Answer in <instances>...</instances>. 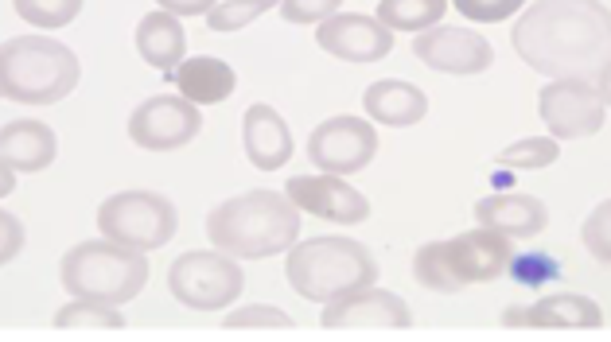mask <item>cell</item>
I'll use <instances>...</instances> for the list:
<instances>
[{
  "mask_svg": "<svg viewBox=\"0 0 611 342\" xmlns=\"http://www.w3.org/2000/svg\"><path fill=\"white\" fill-rule=\"evenodd\" d=\"M137 55L152 70H164V74H172L180 67L187 59V35H183L180 16H172L164 8L148 12L137 24Z\"/></svg>",
  "mask_w": 611,
  "mask_h": 342,
  "instance_id": "obj_22",
  "label": "cell"
},
{
  "mask_svg": "<svg viewBox=\"0 0 611 342\" xmlns=\"http://www.w3.org/2000/svg\"><path fill=\"white\" fill-rule=\"evenodd\" d=\"M285 195L296 203V210L316 214L339 226H359L370 218V199L359 187H351L343 175H292L285 183Z\"/></svg>",
  "mask_w": 611,
  "mask_h": 342,
  "instance_id": "obj_13",
  "label": "cell"
},
{
  "mask_svg": "<svg viewBox=\"0 0 611 342\" xmlns=\"http://www.w3.org/2000/svg\"><path fill=\"white\" fill-rule=\"evenodd\" d=\"M24 241H28V234H24V222L0 206V265H8V261H12V257L24 249Z\"/></svg>",
  "mask_w": 611,
  "mask_h": 342,
  "instance_id": "obj_32",
  "label": "cell"
},
{
  "mask_svg": "<svg viewBox=\"0 0 611 342\" xmlns=\"http://www.w3.org/2000/svg\"><path fill=\"white\" fill-rule=\"evenodd\" d=\"M538 113L545 129L557 140H584L604 129L608 105L592 82L580 78H553L538 94Z\"/></svg>",
  "mask_w": 611,
  "mask_h": 342,
  "instance_id": "obj_9",
  "label": "cell"
},
{
  "mask_svg": "<svg viewBox=\"0 0 611 342\" xmlns=\"http://www.w3.org/2000/svg\"><path fill=\"white\" fill-rule=\"evenodd\" d=\"M168 288H172V296L180 300L183 308L222 311L242 296L246 276H242L238 261L230 253H222V249H195V253H183V257L172 261Z\"/></svg>",
  "mask_w": 611,
  "mask_h": 342,
  "instance_id": "obj_8",
  "label": "cell"
},
{
  "mask_svg": "<svg viewBox=\"0 0 611 342\" xmlns=\"http://www.w3.org/2000/svg\"><path fill=\"white\" fill-rule=\"evenodd\" d=\"M148 280V261L141 249H125L113 241H78L59 261V284L74 300H94V304H129L137 300Z\"/></svg>",
  "mask_w": 611,
  "mask_h": 342,
  "instance_id": "obj_6",
  "label": "cell"
},
{
  "mask_svg": "<svg viewBox=\"0 0 611 342\" xmlns=\"http://www.w3.org/2000/svg\"><path fill=\"white\" fill-rule=\"evenodd\" d=\"M596 82H600L596 90H600V98H604V105H611V63H608V67H604V74H600Z\"/></svg>",
  "mask_w": 611,
  "mask_h": 342,
  "instance_id": "obj_35",
  "label": "cell"
},
{
  "mask_svg": "<svg viewBox=\"0 0 611 342\" xmlns=\"http://www.w3.org/2000/svg\"><path fill=\"white\" fill-rule=\"evenodd\" d=\"M12 191H16V171L0 160V199H8Z\"/></svg>",
  "mask_w": 611,
  "mask_h": 342,
  "instance_id": "obj_34",
  "label": "cell"
},
{
  "mask_svg": "<svg viewBox=\"0 0 611 342\" xmlns=\"http://www.w3.org/2000/svg\"><path fill=\"white\" fill-rule=\"evenodd\" d=\"M59 156V137L51 125L43 121H32V117H16L0 129V160L12 171H36L51 168Z\"/></svg>",
  "mask_w": 611,
  "mask_h": 342,
  "instance_id": "obj_18",
  "label": "cell"
},
{
  "mask_svg": "<svg viewBox=\"0 0 611 342\" xmlns=\"http://www.w3.org/2000/svg\"><path fill=\"white\" fill-rule=\"evenodd\" d=\"M362 109H366V117L378 121V125L409 129V125H421V117L429 113V98H425V90H417L413 82L382 78V82H370V86H366Z\"/></svg>",
  "mask_w": 611,
  "mask_h": 342,
  "instance_id": "obj_20",
  "label": "cell"
},
{
  "mask_svg": "<svg viewBox=\"0 0 611 342\" xmlns=\"http://www.w3.org/2000/svg\"><path fill=\"white\" fill-rule=\"evenodd\" d=\"M413 55L440 74H483L495 63V47L468 28H429L413 35Z\"/></svg>",
  "mask_w": 611,
  "mask_h": 342,
  "instance_id": "obj_15",
  "label": "cell"
},
{
  "mask_svg": "<svg viewBox=\"0 0 611 342\" xmlns=\"http://www.w3.org/2000/svg\"><path fill=\"white\" fill-rule=\"evenodd\" d=\"M226 331H242V327H273V331H288L292 327V315H285L281 308H269V304H250L242 311H230L222 319Z\"/></svg>",
  "mask_w": 611,
  "mask_h": 342,
  "instance_id": "obj_29",
  "label": "cell"
},
{
  "mask_svg": "<svg viewBox=\"0 0 611 342\" xmlns=\"http://www.w3.org/2000/svg\"><path fill=\"white\" fill-rule=\"evenodd\" d=\"M207 238L230 257L265 261L296 245L300 210L281 191H246V195L218 203L207 214Z\"/></svg>",
  "mask_w": 611,
  "mask_h": 342,
  "instance_id": "obj_2",
  "label": "cell"
},
{
  "mask_svg": "<svg viewBox=\"0 0 611 342\" xmlns=\"http://www.w3.org/2000/svg\"><path fill=\"white\" fill-rule=\"evenodd\" d=\"M316 43L324 47L327 55L343 59V63H378L394 51V32L378 20V16H362V12H335L327 16L316 32Z\"/></svg>",
  "mask_w": 611,
  "mask_h": 342,
  "instance_id": "obj_14",
  "label": "cell"
},
{
  "mask_svg": "<svg viewBox=\"0 0 611 342\" xmlns=\"http://www.w3.org/2000/svg\"><path fill=\"white\" fill-rule=\"evenodd\" d=\"M320 327L324 331H362V327H374V331H405L413 327V311L409 304L386 292V288H355L339 300H331L327 311L320 315Z\"/></svg>",
  "mask_w": 611,
  "mask_h": 342,
  "instance_id": "obj_12",
  "label": "cell"
},
{
  "mask_svg": "<svg viewBox=\"0 0 611 342\" xmlns=\"http://www.w3.org/2000/svg\"><path fill=\"white\" fill-rule=\"evenodd\" d=\"M580 241H584V249H588L600 265H611V199L608 203H600L588 218H584Z\"/></svg>",
  "mask_w": 611,
  "mask_h": 342,
  "instance_id": "obj_28",
  "label": "cell"
},
{
  "mask_svg": "<svg viewBox=\"0 0 611 342\" xmlns=\"http://www.w3.org/2000/svg\"><path fill=\"white\" fill-rule=\"evenodd\" d=\"M172 82L191 105H218L234 94L238 74L230 63H222L215 55H191L172 70Z\"/></svg>",
  "mask_w": 611,
  "mask_h": 342,
  "instance_id": "obj_21",
  "label": "cell"
},
{
  "mask_svg": "<svg viewBox=\"0 0 611 342\" xmlns=\"http://www.w3.org/2000/svg\"><path fill=\"white\" fill-rule=\"evenodd\" d=\"M285 276L292 292L312 304H331L378 280L374 253L355 238H312L288 249Z\"/></svg>",
  "mask_w": 611,
  "mask_h": 342,
  "instance_id": "obj_4",
  "label": "cell"
},
{
  "mask_svg": "<svg viewBox=\"0 0 611 342\" xmlns=\"http://www.w3.org/2000/svg\"><path fill=\"white\" fill-rule=\"evenodd\" d=\"M557 156H561L557 137H526V140H514L510 148H503L499 152V164L514 171H534V168L557 164Z\"/></svg>",
  "mask_w": 611,
  "mask_h": 342,
  "instance_id": "obj_27",
  "label": "cell"
},
{
  "mask_svg": "<svg viewBox=\"0 0 611 342\" xmlns=\"http://www.w3.org/2000/svg\"><path fill=\"white\" fill-rule=\"evenodd\" d=\"M242 148L257 171H277L292 160V133L273 105H250L242 117Z\"/></svg>",
  "mask_w": 611,
  "mask_h": 342,
  "instance_id": "obj_17",
  "label": "cell"
},
{
  "mask_svg": "<svg viewBox=\"0 0 611 342\" xmlns=\"http://www.w3.org/2000/svg\"><path fill=\"white\" fill-rule=\"evenodd\" d=\"M343 0H281V16L288 24H324L327 16L339 12Z\"/></svg>",
  "mask_w": 611,
  "mask_h": 342,
  "instance_id": "obj_31",
  "label": "cell"
},
{
  "mask_svg": "<svg viewBox=\"0 0 611 342\" xmlns=\"http://www.w3.org/2000/svg\"><path fill=\"white\" fill-rule=\"evenodd\" d=\"M510 43L538 74L592 82L611 63V12L600 0H538L514 24Z\"/></svg>",
  "mask_w": 611,
  "mask_h": 342,
  "instance_id": "obj_1",
  "label": "cell"
},
{
  "mask_svg": "<svg viewBox=\"0 0 611 342\" xmlns=\"http://www.w3.org/2000/svg\"><path fill=\"white\" fill-rule=\"evenodd\" d=\"M475 222L506 238H538L549 226V210L534 195H487L475 203Z\"/></svg>",
  "mask_w": 611,
  "mask_h": 342,
  "instance_id": "obj_19",
  "label": "cell"
},
{
  "mask_svg": "<svg viewBox=\"0 0 611 342\" xmlns=\"http://www.w3.org/2000/svg\"><path fill=\"white\" fill-rule=\"evenodd\" d=\"M82 63L51 35H16L0 43V98L20 105H55L74 94Z\"/></svg>",
  "mask_w": 611,
  "mask_h": 342,
  "instance_id": "obj_3",
  "label": "cell"
},
{
  "mask_svg": "<svg viewBox=\"0 0 611 342\" xmlns=\"http://www.w3.org/2000/svg\"><path fill=\"white\" fill-rule=\"evenodd\" d=\"M510 238L499 230H468L452 241H429L413 253V276L429 292H460L468 284H491L510 269Z\"/></svg>",
  "mask_w": 611,
  "mask_h": 342,
  "instance_id": "obj_5",
  "label": "cell"
},
{
  "mask_svg": "<svg viewBox=\"0 0 611 342\" xmlns=\"http://www.w3.org/2000/svg\"><path fill=\"white\" fill-rule=\"evenodd\" d=\"M59 331H121L125 315L113 304H94V300H74L55 311Z\"/></svg>",
  "mask_w": 611,
  "mask_h": 342,
  "instance_id": "obj_24",
  "label": "cell"
},
{
  "mask_svg": "<svg viewBox=\"0 0 611 342\" xmlns=\"http://www.w3.org/2000/svg\"><path fill=\"white\" fill-rule=\"evenodd\" d=\"M156 4L172 16H207L218 0H156Z\"/></svg>",
  "mask_w": 611,
  "mask_h": 342,
  "instance_id": "obj_33",
  "label": "cell"
},
{
  "mask_svg": "<svg viewBox=\"0 0 611 342\" xmlns=\"http://www.w3.org/2000/svg\"><path fill=\"white\" fill-rule=\"evenodd\" d=\"M199 129V105H191L183 94H156L129 113V140L144 152H176L199 137Z\"/></svg>",
  "mask_w": 611,
  "mask_h": 342,
  "instance_id": "obj_10",
  "label": "cell"
},
{
  "mask_svg": "<svg viewBox=\"0 0 611 342\" xmlns=\"http://www.w3.org/2000/svg\"><path fill=\"white\" fill-rule=\"evenodd\" d=\"M526 0H452V8L460 16H468L475 24H503L510 20Z\"/></svg>",
  "mask_w": 611,
  "mask_h": 342,
  "instance_id": "obj_30",
  "label": "cell"
},
{
  "mask_svg": "<svg viewBox=\"0 0 611 342\" xmlns=\"http://www.w3.org/2000/svg\"><path fill=\"white\" fill-rule=\"evenodd\" d=\"M12 8L36 32H59L82 12V0H12Z\"/></svg>",
  "mask_w": 611,
  "mask_h": 342,
  "instance_id": "obj_25",
  "label": "cell"
},
{
  "mask_svg": "<svg viewBox=\"0 0 611 342\" xmlns=\"http://www.w3.org/2000/svg\"><path fill=\"white\" fill-rule=\"evenodd\" d=\"M281 0H218L215 8L207 12V28L218 35L242 32L246 24H253L257 16H265L269 8H277Z\"/></svg>",
  "mask_w": 611,
  "mask_h": 342,
  "instance_id": "obj_26",
  "label": "cell"
},
{
  "mask_svg": "<svg viewBox=\"0 0 611 342\" xmlns=\"http://www.w3.org/2000/svg\"><path fill=\"white\" fill-rule=\"evenodd\" d=\"M503 327H549V331H596L604 327V311L580 292H553L534 308H506Z\"/></svg>",
  "mask_w": 611,
  "mask_h": 342,
  "instance_id": "obj_16",
  "label": "cell"
},
{
  "mask_svg": "<svg viewBox=\"0 0 611 342\" xmlns=\"http://www.w3.org/2000/svg\"><path fill=\"white\" fill-rule=\"evenodd\" d=\"M448 0H378V20L390 32H429L444 20Z\"/></svg>",
  "mask_w": 611,
  "mask_h": 342,
  "instance_id": "obj_23",
  "label": "cell"
},
{
  "mask_svg": "<svg viewBox=\"0 0 611 342\" xmlns=\"http://www.w3.org/2000/svg\"><path fill=\"white\" fill-rule=\"evenodd\" d=\"M308 156L327 175H355L378 156V133L362 117H327L308 137Z\"/></svg>",
  "mask_w": 611,
  "mask_h": 342,
  "instance_id": "obj_11",
  "label": "cell"
},
{
  "mask_svg": "<svg viewBox=\"0 0 611 342\" xmlns=\"http://www.w3.org/2000/svg\"><path fill=\"white\" fill-rule=\"evenodd\" d=\"M180 214L156 191H117L98 206V234L125 249H164L176 238Z\"/></svg>",
  "mask_w": 611,
  "mask_h": 342,
  "instance_id": "obj_7",
  "label": "cell"
}]
</instances>
